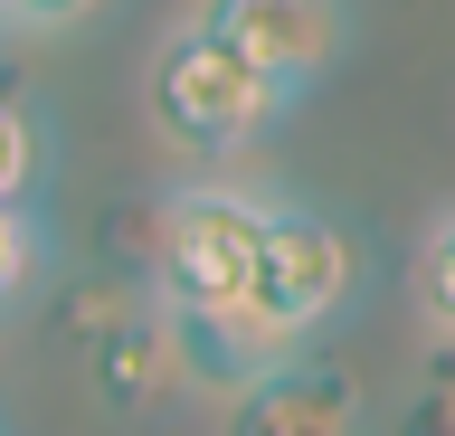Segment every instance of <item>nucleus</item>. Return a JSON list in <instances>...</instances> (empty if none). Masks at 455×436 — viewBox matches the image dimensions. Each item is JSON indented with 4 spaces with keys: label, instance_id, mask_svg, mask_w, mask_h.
<instances>
[{
    "label": "nucleus",
    "instance_id": "obj_7",
    "mask_svg": "<svg viewBox=\"0 0 455 436\" xmlns=\"http://www.w3.org/2000/svg\"><path fill=\"white\" fill-rule=\"evenodd\" d=\"M38 266H48V228H38V209H28V200H0V313L38 285Z\"/></svg>",
    "mask_w": 455,
    "mask_h": 436
},
{
    "label": "nucleus",
    "instance_id": "obj_6",
    "mask_svg": "<svg viewBox=\"0 0 455 436\" xmlns=\"http://www.w3.org/2000/svg\"><path fill=\"white\" fill-rule=\"evenodd\" d=\"M38 180H48V133L20 95H0V200H28L38 209Z\"/></svg>",
    "mask_w": 455,
    "mask_h": 436
},
{
    "label": "nucleus",
    "instance_id": "obj_2",
    "mask_svg": "<svg viewBox=\"0 0 455 436\" xmlns=\"http://www.w3.org/2000/svg\"><path fill=\"white\" fill-rule=\"evenodd\" d=\"M256 228H266V200L247 190H171L162 218H152V304L162 313H228L256 275Z\"/></svg>",
    "mask_w": 455,
    "mask_h": 436
},
{
    "label": "nucleus",
    "instance_id": "obj_4",
    "mask_svg": "<svg viewBox=\"0 0 455 436\" xmlns=\"http://www.w3.org/2000/svg\"><path fill=\"white\" fill-rule=\"evenodd\" d=\"M228 436H361V389L332 361H284L237 389Z\"/></svg>",
    "mask_w": 455,
    "mask_h": 436
},
{
    "label": "nucleus",
    "instance_id": "obj_9",
    "mask_svg": "<svg viewBox=\"0 0 455 436\" xmlns=\"http://www.w3.org/2000/svg\"><path fill=\"white\" fill-rule=\"evenodd\" d=\"M105 0H10L0 20H20V29H76V20H95Z\"/></svg>",
    "mask_w": 455,
    "mask_h": 436
},
{
    "label": "nucleus",
    "instance_id": "obj_10",
    "mask_svg": "<svg viewBox=\"0 0 455 436\" xmlns=\"http://www.w3.org/2000/svg\"><path fill=\"white\" fill-rule=\"evenodd\" d=\"M0 10H10V0H0Z\"/></svg>",
    "mask_w": 455,
    "mask_h": 436
},
{
    "label": "nucleus",
    "instance_id": "obj_8",
    "mask_svg": "<svg viewBox=\"0 0 455 436\" xmlns=\"http://www.w3.org/2000/svg\"><path fill=\"white\" fill-rule=\"evenodd\" d=\"M418 304H427L436 332H455V209L427 228V247H418Z\"/></svg>",
    "mask_w": 455,
    "mask_h": 436
},
{
    "label": "nucleus",
    "instance_id": "obj_3",
    "mask_svg": "<svg viewBox=\"0 0 455 436\" xmlns=\"http://www.w3.org/2000/svg\"><path fill=\"white\" fill-rule=\"evenodd\" d=\"M190 29H209L219 48H237V58L294 105V95L341 58V0H209Z\"/></svg>",
    "mask_w": 455,
    "mask_h": 436
},
{
    "label": "nucleus",
    "instance_id": "obj_1",
    "mask_svg": "<svg viewBox=\"0 0 455 436\" xmlns=\"http://www.w3.org/2000/svg\"><path fill=\"white\" fill-rule=\"evenodd\" d=\"M275 115H284V95L237 48H219L209 29L162 38V58H152V123H162V143H180L190 162H228Z\"/></svg>",
    "mask_w": 455,
    "mask_h": 436
},
{
    "label": "nucleus",
    "instance_id": "obj_5",
    "mask_svg": "<svg viewBox=\"0 0 455 436\" xmlns=\"http://www.w3.org/2000/svg\"><path fill=\"white\" fill-rule=\"evenodd\" d=\"M95 389H105L114 408H152V399H171V389H190L162 304H133V313H114L105 332H95Z\"/></svg>",
    "mask_w": 455,
    "mask_h": 436
}]
</instances>
